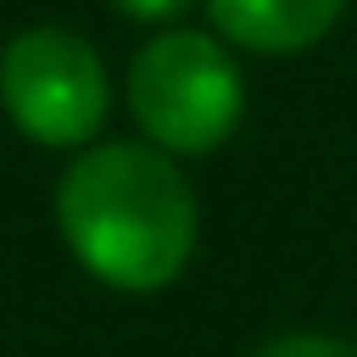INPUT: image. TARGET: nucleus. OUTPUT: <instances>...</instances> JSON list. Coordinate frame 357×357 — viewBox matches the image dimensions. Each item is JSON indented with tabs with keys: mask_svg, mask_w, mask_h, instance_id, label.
<instances>
[{
	"mask_svg": "<svg viewBox=\"0 0 357 357\" xmlns=\"http://www.w3.org/2000/svg\"><path fill=\"white\" fill-rule=\"evenodd\" d=\"M126 102L143 143H155L173 161L215 155L244 119V72L232 48L208 30H155L131 54Z\"/></svg>",
	"mask_w": 357,
	"mask_h": 357,
	"instance_id": "nucleus-2",
	"label": "nucleus"
},
{
	"mask_svg": "<svg viewBox=\"0 0 357 357\" xmlns=\"http://www.w3.org/2000/svg\"><path fill=\"white\" fill-rule=\"evenodd\" d=\"M0 107L42 149H89L107 126L114 84L77 30L36 24L0 48Z\"/></svg>",
	"mask_w": 357,
	"mask_h": 357,
	"instance_id": "nucleus-3",
	"label": "nucleus"
},
{
	"mask_svg": "<svg viewBox=\"0 0 357 357\" xmlns=\"http://www.w3.org/2000/svg\"><path fill=\"white\" fill-rule=\"evenodd\" d=\"M256 357H357V345L333 340V333H286V340L262 345Z\"/></svg>",
	"mask_w": 357,
	"mask_h": 357,
	"instance_id": "nucleus-5",
	"label": "nucleus"
},
{
	"mask_svg": "<svg viewBox=\"0 0 357 357\" xmlns=\"http://www.w3.org/2000/svg\"><path fill=\"white\" fill-rule=\"evenodd\" d=\"M351 0H208L215 36L244 54H304L345 18Z\"/></svg>",
	"mask_w": 357,
	"mask_h": 357,
	"instance_id": "nucleus-4",
	"label": "nucleus"
},
{
	"mask_svg": "<svg viewBox=\"0 0 357 357\" xmlns=\"http://www.w3.org/2000/svg\"><path fill=\"white\" fill-rule=\"evenodd\" d=\"M191 6L197 0H114V13H126L131 24H155V30H173Z\"/></svg>",
	"mask_w": 357,
	"mask_h": 357,
	"instance_id": "nucleus-6",
	"label": "nucleus"
},
{
	"mask_svg": "<svg viewBox=\"0 0 357 357\" xmlns=\"http://www.w3.org/2000/svg\"><path fill=\"white\" fill-rule=\"evenodd\" d=\"M54 227L84 274L114 292H161L197 256L203 208L155 143H89L54 185Z\"/></svg>",
	"mask_w": 357,
	"mask_h": 357,
	"instance_id": "nucleus-1",
	"label": "nucleus"
}]
</instances>
